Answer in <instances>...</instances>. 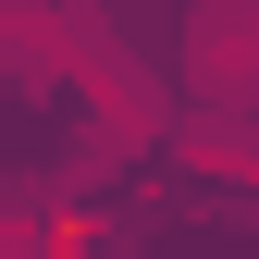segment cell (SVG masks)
I'll return each mask as SVG.
<instances>
[{"label": "cell", "mask_w": 259, "mask_h": 259, "mask_svg": "<svg viewBox=\"0 0 259 259\" xmlns=\"http://www.w3.org/2000/svg\"><path fill=\"white\" fill-rule=\"evenodd\" d=\"M185 74H198V99H259V0L185 13Z\"/></svg>", "instance_id": "cell-1"}]
</instances>
